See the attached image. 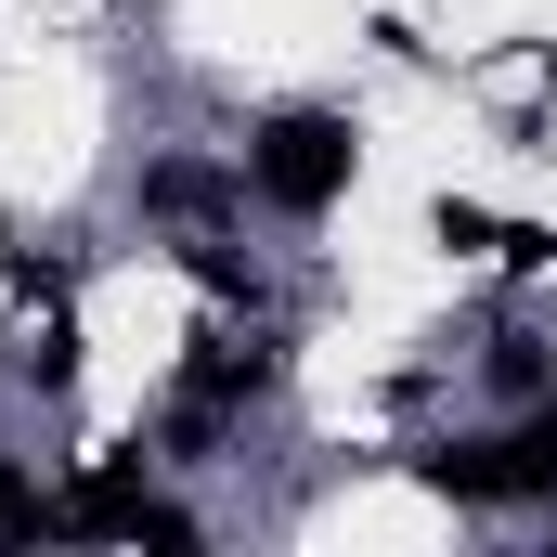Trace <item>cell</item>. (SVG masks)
<instances>
[{"mask_svg": "<svg viewBox=\"0 0 557 557\" xmlns=\"http://www.w3.org/2000/svg\"><path fill=\"white\" fill-rule=\"evenodd\" d=\"M234 169H247V208H273V221H337L350 182H363V131H350V104H273V117H247Z\"/></svg>", "mask_w": 557, "mask_h": 557, "instance_id": "1", "label": "cell"}, {"mask_svg": "<svg viewBox=\"0 0 557 557\" xmlns=\"http://www.w3.org/2000/svg\"><path fill=\"white\" fill-rule=\"evenodd\" d=\"M285 350H298L285 324H247V337H234V324H208V337L182 350V376H169V428H156L169 454H156V467H195L208 441H234V428L285 389Z\"/></svg>", "mask_w": 557, "mask_h": 557, "instance_id": "2", "label": "cell"}, {"mask_svg": "<svg viewBox=\"0 0 557 557\" xmlns=\"http://www.w3.org/2000/svg\"><path fill=\"white\" fill-rule=\"evenodd\" d=\"M403 467H416L441 506H467V519H493V506H557V389H545V403H519L506 428L416 441Z\"/></svg>", "mask_w": 557, "mask_h": 557, "instance_id": "3", "label": "cell"}, {"mask_svg": "<svg viewBox=\"0 0 557 557\" xmlns=\"http://www.w3.org/2000/svg\"><path fill=\"white\" fill-rule=\"evenodd\" d=\"M143 208H156V221H182V234H208V221H234V208H247V169L156 156V169H143Z\"/></svg>", "mask_w": 557, "mask_h": 557, "instance_id": "4", "label": "cell"}, {"mask_svg": "<svg viewBox=\"0 0 557 557\" xmlns=\"http://www.w3.org/2000/svg\"><path fill=\"white\" fill-rule=\"evenodd\" d=\"M480 389H493L506 416H519V403H545V389H557V337L506 311V324H493V350H480Z\"/></svg>", "mask_w": 557, "mask_h": 557, "instance_id": "5", "label": "cell"}, {"mask_svg": "<svg viewBox=\"0 0 557 557\" xmlns=\"http://www.w3.org/2000/svg\"><path fill=\"white\" fill-rule=\"evenodd\" d=\"M13 376H26L39 403H65V389H78V311H52V324H39V337L13 350Z\"/></svg>", "mask_w": 557, "mask_h": 557, "instance_id": "6", "label": "cell"}, {"mask_svg": "<svg viewBox=\"0 0 557 557\" xmlns=\"http://www.w3.org/2000/svg\"><path fill=\"white\" fill-rule=\"evenodd\" d=\"M182 273L208 285V298H221V311H260V273H247V260H234V247H221V221H208V234H182Z\"/></svg>", "mask_w": 557, "mask_h": 557, "instance_id": "7", "label": "cell"}, {"mask_svg": "<svg viewBox=\"0 0 557 557\" xmlns=\"http://www.w3.org/2000/svg\"><path fill=\"white\" fill-rule=\"evenodd\" d=\"M0 545H52V493L26 480V454H0Z\"/></svg>", "mask_w": 557, "mask_h": 557, "instance_id": "8", "label": "cell"}, {"mask_svg": "<svg viewBox=\"0 0 557 557\" xmlns=\"http://www.w3.org/2000/svg\"><path fill=\"white\" fill-rule=\"evenodd\" d=\"M0 273L26 285V298H78V260H65V247H39V234H0Z\"/></svg>", "mask_w": 557, "mask_h": 557, "instance_id": "9", "label": "cell"}, {"mask_svg": "<svg viewBox=\"0 0 557 557\" xmlns=\"http://www.w3.org/2000/svg\"><path fill=\"white\" fill-rule=\"evenodd\" d=\"M441 247H506V221H493V208H467V195H441Z\"/></svg>", "mask_w": 557, "mask_h": 557, "instance_id": "10", "label": "cell"}, {"mask_svg": "<svg viewBox=\"0 0 557 557\" xmlns=\"http://www.w3.org/2000/svg\"><path fill=\"white\" fill-rule=\"evenodd\" d=\"M545 519H557V506H545Z\"/></svg>", "mask_w": 557, "mask_h": 557, "instance_id": "11", "label": "cell"}]
</instances>
